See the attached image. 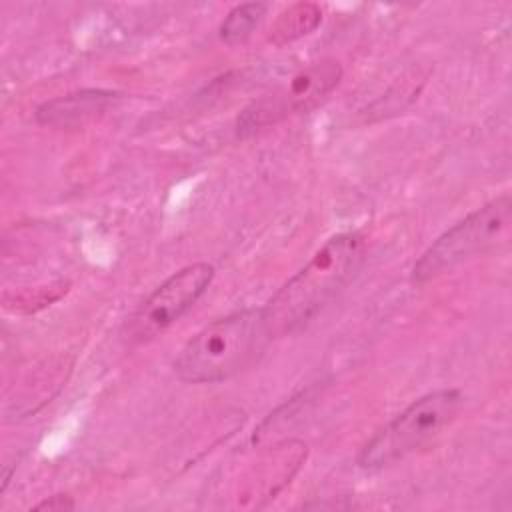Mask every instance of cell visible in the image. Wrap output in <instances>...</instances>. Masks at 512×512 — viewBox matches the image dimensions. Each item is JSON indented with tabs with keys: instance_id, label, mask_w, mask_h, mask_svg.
<instances>
[{
	"instance_id": "obj_1",
	"label": "cell",
	"mask_w": 512,
	"mask_h": 512,
	"mask_svg": "<svg viewBox=\"0 0 512 512\" xmlns=\"http://www.w3.org/2000/svg\"><path fill=\"white\" fill-rule=\"evenodd\" d=\"M362 254L364 236L358 232H342L326 240L262 308L272 340L306 326L346 286Z\"/></svg>"
},
{
	"instance_id": "obj_2",
	"label": "cell",
	"mask_w": 512,
	"mask_h": 512,
	"mask_svg": "<svg viewBox=\"0 0 512 512\" xmlns=\"http://www.w3.org/2000/svg\"><path fill=\"white\" fill-rule=\"evenodd\" d=\"M272 340L262 308L236 310L196 332L174 358V374L188 384L224 382L250 368Z\"/></svg>"
},
{
	"instance_id": "obj_3",
	"label": "cell",
	"mask_w": 512,
	"mask_h": 512,
	"mask_svg": "<svg viewBox=\"0 0 512 512\" xmlns=\"http://www.w3.org/2000/svg\"><path fill=\"white\" fill-rule=\"evenodd\" d=\"M460 406L462 392L456 388H440L420 396L360 448L358 466L380 470L414 454L456 418Z\"/></svg>"
},
{
	"instance_id": "obj_4",
	"label": "cell",
	"mask_w": 512,
	"mask_h": 512,
	"mask_svg": "<svg viewBox=\"0 0 512 512\" xmlns=\"http://www.w3.org/2000/svg\"><path fill=\"white\" fill-rule=\"evenodd\" d=\"M512 220V198L500 194L482 204L460 222L444 230L416 260L412 280L426 284L456 266L492 250L508 232Z\"/></svg>"
},
{
	"instance_id": "obj_5",
	"label": "cell",
	"mask_w": 512,
	"mask_h": 512,
	"mask_svg": "<svg viewBox=\"0 0 512 512\" xmlns=\"http://www.w3.org/2000/svg\"><path fill=\"white\" fill-rule=\"evenodd\" d=\"M342 68L332 58L312 62L298 74H294L284 86L256 100L238 118V134L246 136L262 130L270 124L284 120L286 116L308 112L316 108L340 82Z\"/></svg>"
},
{
	"instance_id": "obj_6",
	"label": "cell",
	"mask_w": 512,
	"mask_h": 512,
	"mask_svg": "<svg viewBox=\"0 0 512 512\" xmlns=\"http://www.w3.org/2000/svg\"><path fill=\"white\" fill-rule=\"evenodd\" d=\"M214 280V266L194 262L168 276L130 316L126 324L128 340L148 342L178 322L208 290Z\"/></svg>"
},
{
	"instance_id": "obj_7",
	"label": "cell",
	"mask_w": 512,
	"mask_h": 512,
	"mask_svg": "<svg viewBox=\"0 0 512 512\" xmlns=\"http://www.w3.org/2000/svg\"><path fill=\"white\" fill-rule=\"evenodd\" d=\"M118 100H120L118 92L102 90V88H86V90H76V92L42 102L36 108L34 116H36V122L42 126L78 128L102 116Z\"/></svg>"
},
{
	"instance_id": "obj_8",
	"label": "cell",
	"mask_w": 512,
	"mask_h": 512,
	"mask_svg": "<svg viewBox=\"0 0 512 512\" xmlns=\"http://www.w3.org/2000/svg\"><path fill=\"white\" fill-rule=\"evenodd\" d=\"M322 22V8L314 2H298L294 6H290L288 10H284L272 30H270V42L274 46H284L290 44L298 38H304L308 34H312Z\"/></svg>"
},
{
	"instance_id": "obj_9",
	"label": "cell",
	"mask_w": 512,
	"mask_h": 512,
	"mask_svg": "<svg viewBox=\"0 0 512 512\" xmlns=\"http://www.w3.org/2000/svg\"><path fill=\"white\" fill-rule=\"evenodd\" d=\"M266 16V4L246 2L232 8L220 24V40L228 46L244 44Z\"/></svg>"
},
{
	"instance_id": "obj_10",
	"label": "cell",
	"mask_w": 512,
	"mask_h": 512,
	"mask_svg": "<svg viewBox=\"0 0 512 512\" xmlns=\"http://www.w3.org/2000/svg\"><path fill=\"white\" fill-rule=\"evenodd\" d=\"M76 506V502L72 500V496L68 494H54V496H48L46 500L38 502L34 506V510H48V512H66V510H72Z\"/></svg>"
}]
</instances>
